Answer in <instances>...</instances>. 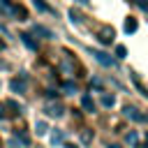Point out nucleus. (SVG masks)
Masks as SVG:
<instances>
[{
    "instance_id": "nucleus-1",
    "label": "nucleus",
    "mask_w": 148,
    "mask_h": 148,
    "mask_svg": "<svg viewBox=\"0 0 148 148\" xmlns=\"http://www.w3.org/2000/svg\"><path fill=\"white\" fill-rule=\"evenodd\" d=\"M0 12H2L5 16H9V18H16V21H25V12H23L18 5H14L12 0H0Z\"/></svg>"
},
{
    "instance_id": "nucleus-2",
    "label": "nucleus",
    "mask_w": 148,
    "mask_h": 148,
    "mask_svg": "<svg viewBox=\"0 0 148 148\" xmlns=\"http://www.w3.org/2000/svg\"><path fill=\"white\" fill-rule=\"evenodd\" d=\"M88 53L99 62V65H104V67H113L116 65V60L109 56V53H104V51H99V49H88Z\"/></svg>"
},
{
    "instance_id": "nucleus-3",
    "label": "nucleus",
    "mask_w": 148,
    "mask_h": 148,
    "mask_svg": "<svg viewBox=\"0 0 148 148\" xmlns=\"http://www.w3.org/2000/svg\"><path fill=\"white\" fill-rule=\"evenodd\" d=\"M123 116L130 118V120H134V123H148V116L141 113V111L134 109V106H125V109H123Z\"/></svg>"
},
{
    "instance_id": "nucleus-4",
    "label": "nucleus",
    "mask_w": 148,
    "mask_h": 148,
    "mask_svg": "<svg viewBox=\"0 0 148 148\" xmlns=\"http://www.w3.org/2000/svg\"><path fill=\"white\" fill-rule=\"evenodd\" d=\"M44 113H46L49 118H60V116L65 113V106H62L60 102H49V104L44 106Z\"/></svg>"
},
{
    "instance_id": "nucleus-5",
    "label": "nucleus",
    "mask_w": 148,
    "mask_h": 148,
    "mask_svg": "<svg viewBox=\"0 0 148 148\" xmlns=\"http://www.w3.org/2000/svg\"><path fill=\"white\" fill-rule=\"evenodd\" d=\"M60 69H62L65 74L74 76V69H76V65H74V60H72V53H65V60L60 62Z\"/></svg>"
},
{
    "instance_id": "nucleus-6",
    "label": "nucleus",
    "mask_w": 148,
    "mask_h": 148,
    "mask_svg": "<svg viewBox=\"0 0 148 148\" xmlns=\"http://www.w3.org/2000/svg\"><path fill=\"white\" fill-rule=\"evenodd\" d=\"M9 88L16 92V95H25V90H28V86H25V81L21 79V76H16V79H12L9 81Z\"/></svg>"
},
{
    "instance_id": "nucleus-7",
    "label": "nucleus",
    "mask_w": 148,
    "mask_h": 148,
    "mask_svg": "<svg viewBox=\"0 0 148 148\" xmlns=\"http://www.w3.org/2000/svg\"><path fill=\"white\" fill-rule=\"evenodd\" d=\"M97 39L102 42V44H111L113 42V28H109V25H104L99 32H97Z\"/></svg>"
},
{
    "instance_id": "nucleus-8",
    "label": "nucleus",
    "mask_w": 148,
    "mask_h": 148,
    "mask_svg": "<svg viewBox=\"0 0 148 148\" xmlns=\"http://www.w3.org/2000/svg\"><path fill=\"white\" fill-rule=\"evenodd\" d=\"M81 106H83V111H88V113H95V102H92V97H90L88 92L81 97Z\"/></svg>"
},
{
    "instance_id": "nucleus-9",
    "label": "nucleus",
    "mask_w": 148,
    "mask_h": 148,
    "mask_svg": "<svg viewBox=\"0 0 148 148\" xmlns=\"http://www.w3.org/2000/svg\"><path fill=\"white\" fill-rule=\"evenodd\" d=\"M21 42H23V44H25L30 51H37V46H39V44L32 39V35H28V32H21Z\"/></svg>"
},
{
    "instance_id": "nucleus-10",
    "label": "nucleus",
    "mask_w": 148,
    "mask_h": 148,
    "mask_svg": "<svg viewBox=\"0 0 148 148\" xmlns=\"http://www.w3.org/2000/svg\"><path fill=\"white\" fill-rule=\"evenodd\" d=\"M136 28H139V23H136V18H132V16H127V21H125V32H127V35H132V32H136Z\"/></svg>"
},
{
    "instance_id": "nucleus-11",
    "label": "nucleus",
    "mask_w": 148,
    "mask_h": 148,
    "mask_svg": "<svg viewBox=\"0 0 148 148\" xmlns=\"http://www.w3.org/2000/svg\"><path fill=\"white\" fill-rule=\"evenodd\" d=\"M46 132H49V125H46L44 120H37V123H35V134H37V136H44Z\"/></svg>"
},
{
    "instance_id": "nucleus-12",
    "label": "nucleus",
    "mask_w": 148,
    "mask_h": 148,
    "mask_svg": "<svg viewBox=\"0 0 148 148\" xmlns=\"http://www.w3.org/2000/svg\"><path fill=\"white\" fill-rule=\"evenodd\" d=\"M32 30H35L37 35H42V37H46V39H51V37H53V32H51L49 28H44V25H32Z\"/></svg>"
},
{
    "instance_id": "nucleus-13",
    "label": "nucleus",
    "mask_w": 148,
    "mask_h": 148,
    "mask_svg": "<svg viewBox=\"0 0 148 148\" xmlns=\"http://www.w3.org/2000/svg\"><path fill=\"white\" fill-rule=\"evenodd\" d=\"M14 139H18V141H21V143H23L25 148L30 146V136H28V134H23V132H18V130L14 132Z\"/></svg>"
},
{
    "instance_id": "nucleus-14",
    "label": "nucleus",
    "mask_w": 148,
    "mask_h": 148,
    "mask_svg": "<svg viewBox=\"0 0 148 148\" xmlns=\"http://www.w3.org/2000/svg\"><path fill=\"white\" fill-rule=\"evenodd\" d=\"M5 106H7V109H12V113H14V116H18V113H21V104H18V102H14V99H9Z\"/></svg>"
},
{
    "instance_id": "nucleus-15",
    "label": "nucleus",
    "mask_w": 148,
    "mask_h": 148,
    "mask_svg": "<svg viewBox=\"0 0 148 148\" xmlns=\"http://www.w3.org/2000/svg\"><path fill=\"white\" fill-rule=\"evenodd\" d=\"M113 104H116V97H113V95H102V106L109 109V106H113Z\"/></svg>"
},
{
    "instance_id": "nucleus-16",
    "label": "nucleus",
    "mask_w": 148,
    "mask_h": 148,
    "mask_svg": "<svg viewBox=\"0 0 148 148\" xmlns=\"http://www.w3.org/2000/svg\"><path fill=\"white\" fill-rule=\"evenodd\" d=\"M76 92V83L74 81H65V95H74Z\"/></svg>"
},
{
    "instance_id": "nucleus-17",
    "label": "nucleus",
    "mask_w": 148,
    "mask_h": 148,
    "mask_svg": "<svg viewBox=\"0 0 148 148\" xmlns=\"http://www.w3.org/2000/svg\"><path fill=\"white\" fill-rule=\"evenodd\" d=\"M32 2H35V7H37L39 12H51V7H49L44 0H32Z\"/></svg>"
},
{
    "instance_id": "nucleus-18",
    "label": "nucleus",
    "mask_w": 148,
    "mask_h": 148,
    "mask_svg": "<svg viewBox=\"0 0 148 148\" xmlns=\"http://www.w3.org/2000/svg\"><path fill=\"white\" fill-rule=\"evenodd\" d=\"M132 2H134L141 12H146V14H148V0H132Z\"/></svg>"
},
{
    "instance_id": "nucleus-19",
    "label": "nucleus",
    "mask_w": 148,
    "mask_h": 148,
    "mask_svg": "<svg viewBox=\"0 0 148 148\" xmlns=\"http://www.w3.org/2000/svg\"><path fill=\"white\" fill-rule=\"evenodd\" d=\"M116 56H118V58H125V56H127V49H125L123 44H118V46H116Z\"/></svg>"
},
{
    "instance_id": "nucleus-20",
    "label": "nucleus",
    "mask_w": 148,
    "mask_h": 148,
    "mask_svg": "<svg viewBox=\"0 0 148 148\" xmlns=\"http://www.w3.org/2000/svg\"><path fill=\"white\" fill-rule=\"evenodd\" d=\"M51 141H53V143H60V141H62V132H60V130H56V132L51 134Z\"/></svg>"
},
{
    "instance_id": "nucleus-21",
    "label": "nucleus",
    "mask_w": 148,
    "mask_h": 148,
    "mask_svg": "<svg viewBox=\"0 0 148 148\" xmlns=\"http://www.w3.org/2000/svg\"><path fill=\"white\" fill-rule=\"evenodd\" d=\"M69 16H72V23H81V14H79L76 9H72V12H69Z\"/></svg>"
},
{
    "instance_id": "nucleus-22",
    "label": "nucleus",
    "mask_w": 148,
    "mask_h": 148,
    "mask_svg": "<svg viewBox=\"0 0 148 148\" xmlns=\"http://www.w3.org/2000/svg\"><path fill=\"white\" fill-rule=\"evenodd\" d=\"M90 83H92V88H97V90H102V88H104V83H102L99 79H92Z\"/></svg>"
},
{
    "instance_id": "nucleus-23",
    "label": "nucleus",
    "mask_w": 148,
    "mask_h": 148,
    "mask_svg": "<svg viewBox=\"0 0 148 148\" xmlns=\"http://www.w3.org/2000/svg\"><path fill=\"white\" fill-rule=\"evenodd\" d=\"M5 109H7V106H5V104H0V118H5V116H7V113H5Z\"/></svg>"
},
{
    "instance_id": "nucleus-24",
    "label": "nucleus",
    "mask_w": 148,
    "mask_h": 148,
    "mask_svg": "<svg viewBox=\"0 0 148 148\" xmlns=\"http://www.w3.org/2000/svg\"><path fill=\"white\" fill-rule=\"evenodd\" d=\"M65 148H79V146H76V143H67Z\"/></svg>"
},
{
    "instance_id": "nucleus-25",
    "label": "nucleus",
    "mask_w": 148,
    "mask_h": 148,
    "mask_svg": "<svg viewBox=\"0 0 148 148\" xmlns=\"http://www.w3.org/2000/svg\"><path fill=\"white\" fill-rule=\"evenodd\" d=\"M2 49H5V42H2V39H0V51H2Z\"/></svg>"
},
{
    "instance_id": "nucleus-26",
    "label": "nucleus",
    "mask_w": 148,
    "mask_h": 148,
    "mask_svg": "<svg viewBox=\"0 0 148 148\" xmlns=\"http://www.w3.org/2000/svg\"><path fill=\"white\" fill-rule=\"evenodd\" d=\"M79 2H83V5H88V2H90V0H79Z\"/></svg>"
},
{
    "instance_id": "nucleus-27",
    "label": "nucleus",
    "mask_w": 148,
    "mask_h": 148,
    "mask_svg": "<svg viewBox=\"0 0 148 148\" xmlns=\"http://www.w3.org/2000/svg\"><path fill=\"white\" fill-rule=\"evenodd\" d=\"M109 148H120V146H109Z\"/></svg>"
}]
</instances>
